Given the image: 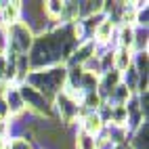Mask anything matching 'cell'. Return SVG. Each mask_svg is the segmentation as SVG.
Wrapping results in <instances>:
<instances>
[{"mask_svg":"<svg viewBox=\"0 0 149 149\" xmlns=\"http://www.w3.org/2000/svg\"><path fill=\"white\" fill-rule=\"evenodd\" d=\"M65 78H67V67L55 65V67H46V69H32L25 78V84L36 88L48 101H53L65 88Z\"/></svg>","mask_w":149,"mask_h":149,"instance_id":"1","label":"cell"},{"mask_svg":"<svg viewBox=\"0 0 149 149\" xmlns=\"http://www.w3.org/2000/svg\"><path fill=\"white\" fill-rule=\"evenodd\" d=\"M53 113L57 116V120L61 124H74L82 118V107H80V99H76L74 95H69L61 91L53 99Z\"/></svg>","mask_w":149,"mask_h":149,"instance_id":"2","label":"cell"},{"mask_svg":"<svg viewBox=\"0 0 149 149\" xmlns=\"http://www.w3.org/2000/svg\"><path fill=\"white\" fill-rule=\"evenodd\" d=\"M17 88H19V95H21L23 103H25V111H29L36 118H46V120H51L53 118V101H48L44 95H40L36 88L27 86L25 82L19 84Z\"/></svg>","mask_w":149,"mask_h":149,"instance_id":"3","label":"cell"},{"mask_svg":"<svg viewBox=\"0 0 149 149\" xmlns=\"http://www.w3.org/2000/svg\"><path fill=\"white\" fill-rule=\"evenodd\" d=\"M2 99H4V103L8 107V116L11 118H19L21 113H25V103H23L21 95H19V88L15 84H6L4 93H2Z\"/></svg>","mask_w":149,"mask_h":149,"instance_id":"4","label":"cell"},{"mask_svg":"<svg viewBox=\"0 0 149 149\" xmlns=\"http://www.w3.org/2000/svg\"><path fill=\"white\" fill-rule=\"evenodd\" d=\"M78 122H80L78 128H80L82 132L91 134V136H99L105 130V122H103V118L99 116V111H86V113H82V118Z\"/></svg>","mask_w":149,"mask_h":149,"instance_id":"5","label":"cell"},{"mask_svg":"<svg viewBox=\"0 0 149 149\" xmlns=\"http://www.w3.org/2000/svg\"><path fill=\"white\" fill-rule=\"evenodd\" d=\"M21 21V2H0V27H11Z\"/></svg>","mask_w":149,"mask_h":149,"instance_id":"6","label":"cell"},{"mask_svg":"<svg viewBox=\"0 0 149 149\" xmlns=\"http://www.w3.org/2000/svg\"><path fill=\"white\" fill-rule=\"evenodd\" d=\"M149 124L143 122L128 136V149H149Z\"/></svg>","mask_w":149,"mask_h":149,"instance_id":"7","label":"cell"},{"mask_svg":"<svg viewBox=\"0 0 149 149\" xmlns=\"http://www.w3.org/2000/svg\"><path fill=\"white\" fill-rule=\"evenodd\" d=\"M132 51H126V48H113V69L118 74H124L128 67H132Z\"/></svg>","mask_w":149,"mask_h":149,"instance_id":"8","label":"cell"},{"mask_svg":"<svg viewBox=\"0 0 149 149\" xmlns=\"http://www.w3.org/2000/svg\"><path fill=\"white\" fill-rule=\"evenodd\" d=\"M116 42H118V48L132 51V44H134V27H130V25H118L116 27Z\"/></svg>","mask_w":149,"mask_h":149,"instance_id":"9","label":"cell"},{"mask_svg":"<svg viewBox=\"0 0 149 149\" xmlns=\"http://www.w3.org/2000/svg\"><path fill=\"white\" fill-rule=\"evenodd\" d=\"M74 149H95V136L86 134L78 128V132L74 136Z\"/></svg>","mask_w":149,"mask_h":149,"instance_id":"10","label":"cell"},{"mask_svg":"<svg viewBox=\"0 0 149 149\" xmlns=\"http://www.w3.org/2000/svg\"><path fill=\"white\" fill-rule=\"evenodd\" d=\"M95 149H118V145L101 132L99 136H95Z\"/></svg>","mask_w":149,"mask_h":149,"instance_id":"11","label":"cell"},{"mask_svg":"<svg viewBox=\"0 0 149 149\" xmlns=\"http://www.w3.org/2000/svg\"><path fill=\"white\" fill-rule=\"evenodd\" d=\"M4 74H6V57L4 53H0V82H4Z\"/></svg>","mask_w":149,"mask_h":149,"instance_id":"12","label":"cell"},{"mask_svg":"<svg viewBox=\"0 0 149 149\" xmlns=\"http://www.w3.org/2000/svg\"><path fill=\"white\" fill-rule=\"evenodd\" d=\"M118 149H124V147H118Z\"/></svg>","mask_w":149,"mask_h":149,"instance_id":"13","label":"cell"},{"mask_svg":"<svg viewBox=\"0 0 149 149\" xmlns=\"http://www.w3.org/2000/svg\"><path fill=\"white\" fill-rule=\"evenodd\" d=\"M124 149H128V147H124Z\"/></svg>","mask_w":149,"mask_h":149,"instance_id":"14","label":"cell"}]
</instances>
